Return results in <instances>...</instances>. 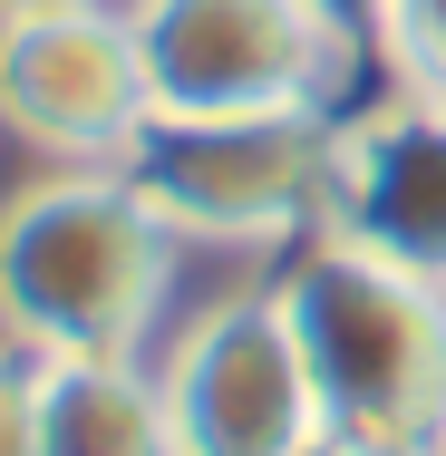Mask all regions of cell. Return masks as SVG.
Listing matches in <instances>:
<instances>
[{
    "mask_svg": "<svg viewBox=\"0 0 446 456\" xmlns=\"http://www.w3.org/2000/svg\"><path fill=\"white\" fill-rule=\"evenodd\" d=\"M281 291L311 369L320 456H437L446 447V291L350 243H311Z\"/></svg>",
    "mask_w": 446,
    "mask_h": 456,
    "instance_id": "1",
    "label": "cell"
},
{
    "mask_svg": "<svg viewBox=\"0 0 446 456\" xmlns=\"http://www.w3.org/2000/svg\"><path fill=\"white\" fill-rule=\"evenodd\" d=\"M175 281V233L117 166H69L0 204V340L29 360L146 350Z\"/></svg>",
    "mask_w": 446,
    "mask_h": 456,
    "instance_id": "2",
    "label": "cell"
},
{
    "mask_svg": "<svg viewBox=\"0 0 446 456\" xmlns=\"http://www.w3.org/2000/svg\"><path fill=\"white\" fill-rule=\"evenodd\" d=\"M320 243H350L369 263L446 291V97L437 88H398L330 126Z\"/></svg>",
    "mask_w": 446,
    "mask_h": 456,
    "instance_id": "7",
    "label": "cell"
},
{
    "mask_svg": "<svg viewBox=\"0 0 446 456\" xmlns=\"http://www.w3.org/2000/svg\"><path fill=\"white\" fill-rule=\"evenodd\" d=\"M437 456H446V447H437Z\"/></svg>",
    "mask_w": 446,
    "mask_h": 456,
    "instance_id": "13",
    "label": "cell"
},
{
    "mask_svg": "<svg viewBox=\"0 0 446 456\" xmlns=\"http://www.w3.org/2000/svg\"><path fill=\"white\" fill-rule=\"evenodd\" d=\"M0 456H39V360L0 340Z\"/></svg>",
    "mask_w": 446,
    "mask_h": 456,
    "instance_id": "10",
    "label": "cell"
},
{
    "mask_svg": "<svg viewBox=\"0 0 446 456\" xmlns=\"http://www.w3.org/2000/svg\"><path fill=\"white\" fill-rule=\"evenodd\" d=\"M39 456H175L166 369L146 350L39 360Z\"/></svg>",
    "mask_w": 446,
    "mask_h": 456,
    "instance_id": "8",
    "label": "cell"
},
{
    "mask_svg": "<svg viewBox=\"0 0 446 456\" xmlns=\"http://www.w3.org/2000/svg\"><path fill=\"white\" fill-rule=\"evenodd\" d=\"M311 10H320V20H330V29H369V39H378V20H388V0H311Z\"/></svg>",
    "mask_w": 446,
    "mask_h": 456,
    "instance_id": "11",
    "label": "cell"
},
{
    "mask_svg": "<svg viewBox=\"0 0 446 456\" xmlns=\"http://www.w3.org/2000/svg\"><path fill=\"white\" fill-rule=\"evenodd\" d=\"M10 10H59V0H0V20H10Z\"/></svg>",
    "mask_w": 446,
    "mask_h": 456,
    "instance_id": "12",
    "label": "cell"
},
{
    "mask_svg": "<svg viewBox=\"0 0 446 456\" xmlns=\"http://www.w3.org/2000/svg\"><path fill=\"white\" fill-rule=\"evenodd\" d=\"M378 49L398 69V88H437L446 97V0H388Z\"/></svg>",
    "mask_w": 446,
    "mask_h": 456,
    "instance_id": "9",
    "label": "cell"
},
{
    "mask_svg": "<svg viewBox=\"0 0 446 456\" xmlns=\"http://www.w3.org/2000/svg\"><path fill=\"white\" fill-rule=\"evenodd\" d=\"M0 126L69 166H117L126 136L146 126V69L126 39V10H97V0L10 10L0 20Z\"/></svg>",
    "mask_w": 446,
    "mask_h": 456,
    "instance_id": "6",
    "label": "cell"
},
{
    "mask_svg": "<svg viewBox=\"0 0 446 456\" xmlns=\"http://www.w3.org/2000/svg\"><path fill=\"white\" fill-rule=\"evenodd\" d=\"M126 194L175 243H281L320 224L330 194V117H146L117 156Z\"/></svg>",
    "mask_w": 446,
    "mask_h": 456,
    "instance_id": "3",
    "label": "cell"
},
{
    "mask_svg": "<svg viewBox=\"0 0 446 456\" xmlns=\"http://www.w3.org/2000/svg\"><path fill=\"white\" fill-rule=\"evenodd\" d=\"M146 117H281L320 107L350 29H330L311 0H136L126 10Z\"/></svg>",
    "mask_w": 446,
    "mask_h": 456,
    "instance_id": "4",
    "label": "cell"
},
{
    "mask_svg": "<svg viewBox=\"0 0 446 456\" xmlns=\"http://www.w3.org/2000/svg\"><path fill=\"white\" fill-rule=\"evenodd\" d=\"M175 456H320L311 369L291 350L281 291H223L194 311L166 360Z\"/></svg>",
    "mask_w": 446,
    "mask_h": 456,
    "instance_id": "5",
    "label": "cell"
}]
</instances>
